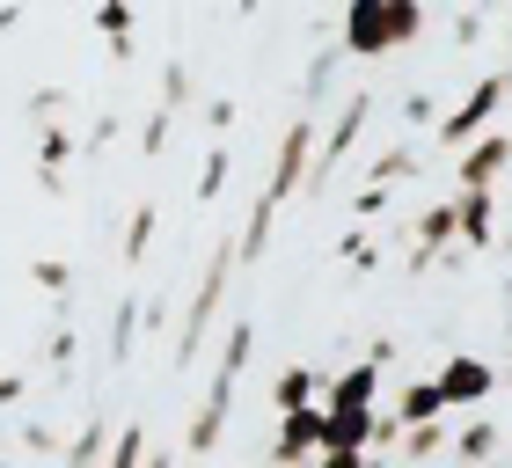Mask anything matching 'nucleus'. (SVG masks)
Here are the masks:
<instances>
[{
  "label": "nucleus",
  "mask_w": 512,
  "mask_h": 468,
  "mask_svg": "<svg viewBox=\"0 0 512 468\" xmlns=\"http://www.w3.org/2000/svg\"><path fill=\"white\" fill-rule=\"evenodd\" d=\"M256 359V322L235 315L220 337V359H213V381H205V403L191 410V425H183V461H213L220 439H227V417H235V388Z\"/></svg>",
  "instance_id": "nucleus-1"
},
{
  "label": "nucleus",
  "mask_w": 512,
  "mask_h": 468,
  "mask_svg": "<svg viewBox=\"0 0 512 468\" xmlns=\"http://www.w3.org/2000/svg\"><path fill=\"white\" fill-rule=\"evenodd\" d=\"M425 30H432L425 0H352V8L337 15V52L344 59H395Z\"/></svg>",
  "instance_id": "nucleus-2"
},
{
  "label": "nucleus",
  "mask_w": 512,
  "mask_h": 468,
  "mask_svg": "<svg viewBox=\"0 0 512 468\" xmlns=\"http://www.w3.org/2000/svg\"><path fill=\"white\" fill-rule=\"evenodd\" d=\"M227 278H235V234L227 242H213V256H205V271H198V286H191V308H183V330H176V373H191L205 359V337H213V322L227 308Z\"/></svg>",
  "instance_id": "nucleus-3"
},
{
  "label": "nucleus",
  "mask_w": 512,
  "mask_h": 468,
  "mask_svg": "<svg viewBox=\"0 0 512 468\" xmlns=\"http://www.w3.org/2000/svg\"><path fill=\"white\" fill-rule=\"evenodd\" d=\"M505 96H512V59H498L491 74H483L461 103H447V117L432 125V139L447 154H461V147H476L483 132H498V110H505Z\"/></svg>",
  "instance_id": "nucleus-4"
},
{
  "label": "nucleus",
  "mask_w": 512,
  "mask_h": 468,
  "mask_svg": "<svg viewBox=\"0 0 512 468\" xmlns=\"http://www.w3.org/2000/svg\"><path fill=\"white\" fill-rule=\"evenodd\" d=\"M366 125H374V88H352V96L337 103V125L315 139V169H308V183H300V191H308V198L330 191V176L344 169V154L359 147V132H366Z\"/></svg>",
  "instance_id": "nucleus-5"
},
{
  "label": "nucleus",
  "mask_w": 512,
  "mask_h": 468,
  "mask_svg": "<svg viewBox=\"0 0 512 468\" xmlns=\"http://www.w3.org/2000/svg\"><path fill=\"white\" fill-rule=\"evenodd\" d=\"M315 139H322V125H315L308 110L286 117V132H278V154H271V176H264V191H256V198H271L278 213H286V205L300 198V183H308V169H315Z\"/></svg>",
  "instance_id": "nucleus-6"
},
{
  "label": "nucleus",
  "mask_w": 512,
  "mask_h": 468,
  "mask_svg": "<svg viewBox=\"0 0 512 468\" xmlns=\"http://www.w3.org/2000/svg\"><path fill=\"white\" fill-rule=\"evenodd\" d=\"M432 388H439V403H447V410H469L476 417L498 395V366L483 359V351H447V366L432 373Z\"/></svg>",
  "instance_id": "nucleus-7"
},
{
  "label": "nucleus",
  "mask_w": 512,
  "mask_h": 468,
  "mask_svg": "<svg viewBox=\"0 0 512 468\" xmlns=\"http://www.w3.org/2000/svg\"><path fill=\"white\" fill-rule=\"evenodd\" d=\"M505 169H512V132H483L476 147L454 154V191H505Z\"/></svg>",
  "instance_id": "nucleus-8"
},
{
  "label": "nucleus",
  "mask_w": 512,
  "mask_h": 468,
  "mask_svg": "<svg viewBox=\"0 0 512 468\" xmlns=\"http://www.w3.org/2000/svg\"><path fill=\"white\" fill-rule=\"evenodd\" d=\"M322 454V403H308V410H286L271 425V447H264V461L271 468H308Z\"/></svg>",
  "instance_id": "nucleus-9"
},
{
  "label": "nucleus",
  "mask_w": 512,
  "mask_h": 468,
  "mask_svg": "<svg viewBox=\"0 0 512 468\" xmlns=\"http://www.w3.org/2000/svg\"><path fill=\"white\" fill-rule=\"evenodd\" d=\"M498 242V191H454V249L483 256Z\"/></svg>",
  "instance_id": "nucleus-10"
},
{
  "label": "nucleus",
  "mask_w": 512,
  "mask_h": 468,
  "mask_svg": "<svg viewBox=\"0 0 512 468\" xmlns=\"http://www.w3.org/2000/svg\"><path fill=\"white\" fill-rule=\"evenodd\" d=\"M322 410H381V366H374V359H352V366L330 381Z\"/></svg>",
  "instance_id": "nucleus-11"
},
{
  "label": "nucleus",
  "mask_w": 512,
  "mask_h": 468,
  "mask_svg": "<svg viewBox=\"0 0 512 468\" xmlns=\"http://www.w3.org/2000/svg\"><path fill=\"white\" fill-rule=\"evenodd\" d=\"M388 417H395V425H403V432H417V425H439V417H447V403H439L432 373H417V381H403V388H395Z\"/></svg>",
  "instance_id": "nucleus-12"
},
{
  "label": "nucleus",
  "mask_w": 512,
  "mask_h": 468,
  "mask_svg": "<svg viewBox=\"0 0 512 468\" xmlns=\"http://www.w3.org/2000/svg\"><path fill=\"white\" fill-rule=\"evenodd\" d=\"M410 249H425V256H447V249H454V198L417 205V220H410Z\"/></svg>",
  "instance_id": "nucleus-13"
},
{
  "label": "nucleus",
  "mask_w": 512,
  "mask_h": 468,
  "mask_svg": "<svg viewBox=\"0 0 512 468\" xmlns=\"http://www.w3.org/2000/svg\"><path fill=\"white\" fill-rule=\"evenodd\" d=\"M110 432H118V425H110L103 410H88V425H81L74 439H66V447H59V468H103V454H110Z\"/></svg>",
  "instance_id": "nucleus-14"
},
{
  "label": "nucleus",
  "mask_w": 512,
  "mask_h": 468,
  "mask_svg": "<svg viewBox=\"0 0 512 468\" xmlns=\"http://www.w3.org/2000/svg\"><path fill=\"white\" fill-rule=\"evenodd\" d=\"M447 454L469 461V468H491L498 461V417H469L461 432H447Z\"/></svg>",
  "instance_id": "nucleus-15"
},
{
  "label": "nucleus",
  "mask_w": 512,
  "mask_h": 468,
  "mask_svg": "<svg viewBox=\"0 0 512 468\" xmlns=\"http://www.w3.org/2000/svg\"><path fill=\"white\" fill-rule=\"evenodd\" d=\"M315 388H322V373L308 359H293V366H278V381H271V410L286 417V410H308L315 403Z\"/></svg>",
  "instance_id": "nucleus-16"
},
{
  "label": "nucleus",
  "mask_w": 512,
  "mask_h": 468,
  "mask_svg": "<svg viewBox=\"0 0 512 468\" xmlns=\"http://www.w3.org/2000/svg\"><path fill=\"white\" fill-rule=\"evenodd\" d=\"M425 461H447V417L395 439V468H425Z\"/></svg>",
  "instance_id": "nucleus-17"
},
{
  "label": "nucleus",
  "mask_w": 512,
  "mask_h": 468,
  "mask_svg": "<svg viewBox=\"0 0 512 468\" xmlns=\"http://www.w3.org/2000/svg\"><path fill=\"white\" fill-rule=\"evenodd\" d=\"M410 169H417V139H403V147H388V154L374 161V169L359 176V191H395V183H403Z\"/></svg>",
  "instance_id": "nucleus-18"
},
{
  "label": "nucleus",
  "mask_w": 512,
  "mask_h": 468,
  "mask_svg": "<svg viewBox=\"0 0 512 468\" xmlns=\"http://www.w3.org/2000/svg\"><path fill=\"white\" fill-rule=\"evenodd\" d=\"M132 344H139V293H125L110 315V366H132Z\"/></svg>",
  "instance_id": "nucleus-19"
},
{
  "label": "nucleus",
  "mask_w": 512,
  "mask_h": 468,
  "mask_svg": "<svg viewBox=\"0 0 512 468\" xmlns=\"http://www.w3.org/2000/svg\"><path fill=\"white\" fill-rule=\"evenodd\" d=\"M66 161H74V132H66L59 117H44V132H37V176H59Z\"/></svg>",
  "instance_id": "nucleus-20"
},
{
  "label": "nucleus",
  "mask_w": 512,
  "mask_h": 468,
  "mask_svg": "<svg viewBox=\"0 0 512 468\" xmlns=\"http://www.w3.org/2000/svg\"><path fill=\"white\" fill-rule=\"evenodd\" d=\"M337 37H322V52L308 59V81H300V103H322V96H330V81H337Z\"/></svg>",
  "instance_id": "nucleus-21"
},
{
  "label": "nucleus",
  "mask_w": 512,
  "mask_h": 468,
  "mask_svg": "<svg viewBox=\"0 0 512 468\" xmlns=\"http://www.w3.org/2000/svg\"><path fill=\"white\" fill-rule=\"evenodd\" d=\"M96 30L118 44V59H125V44H132V30H139V15H132V0H103L96 8Z\"/></svg>",
  "instance_id": "nucleus-22"
},
{
  "label": "nucleus",
  "mask_w": 512,
  "mask_h": 468,
  "mask_svg": "<svg viewBox=\"0 0 512 468\" xmlns=\"http://www.w3.org/2000/svg\"><path fill=\"white\" fill-rule=\"evenodd\" d=\"M227 176H235V154L227 147H205V169H198V205H213L227 191Z\"/></svg>",
  "instance_id": "nucleus-23"
},
{
  "label": "nucleus",
  "mask_w": 512,
  "mask_h": 468,
  "mask_svg": "<svg viewBox=\"0 0 512 468\" xmlns=\"http://www.w3.org/2000/svg\"><path fill=\"white\" fill-rule=\"evenodd\" d=\"M154 220H161L154 198H139V205H132V227H125V264H139V256L154 249Z\"/></svg>",
  "instance_id": "nucleus-24"
},
{
  "label": "nucleus",
  "mask_w": 512,
  "mask_h": 468,
  "mask_svg": "<svg viewBox=\"0 0 512 468\" xmlns=\"http://www.w3.org/2000/svg\"><path fill=\"white\" fill-rule=\"evenodd\" d=\"M139 461H147V425L110 432V454H103V468H139Z\"/></svg>",
  "instance_id": "nucleus-25"
},
{
  "label": "nucleus",
  "mask_w": 512,
  "mask_h": 468,
  "mask_svg": "<svg viewBox=\"0 0 512 468\" xmlns=\"http://www.w3.org/2000/svg\"><path fill=\"white\" fill-rule=\"evenodd\" d=\"M191 88H198V81H191V66L169 59V66H161V103H154V110H169V117H176V103H191Z\"/></svg>",
  "instance_id": "nucleus-26"
},
{
  "label": "nucleus",
  "mask_w": 512,
  "mask_h": 468,
  "mask_svg": "<svg viewBox=\"0 0 512 468\" xmlns=\"http://www.w3.org/2000/svg\"><path fill=\"white\" fill-rule=\"evenodd\" d=\"M337 256H344V264H359V271H374V264H381V242H374V234H359V227H352V234L337 242Z\"/></svg>",
  "instance_id": "nucleus-27"
},
{
  "label": "nucleus",
  "mask_w": 512,
  "mask_h": 468,
  "mask_svg": "<svg viewBox=\"0 0 512 468\" xmlns=\"http://www.w3.org/2000/svg\"><path fill=\"white\" fill-rule=\"evenodd\" d=\"M169 132H176V117H169V110H154L147 125H139V154H147V161H161V147H169Z\"/></svg>",
  "instance_id": "nucleus-28"
},
{
  "label": "nucleus",
  "mask_w": 512,
  "mask_h": 468,
  "mask_svg": "<svg viewBox=\"0 0 512 468\" xmlns=\"http://www.w3.org/2000/svg\"><path fill=\"white\" fill-rule=\"evenodd\" d=\"M30 278H37L44 293H74V264H59V256H37V264H30Z\"/></svg>",
  "instance_id": "nucleus-29"
},
{
  "label": "nucleus",
  "mask_w": 512,
  "mask_h": 468,
  "mask_svg": "<svg viewBox=\"0 0 512 468\" xmlns=\"http://www.w3.org/2000/svg\"><path fill=\"white\" fill-rule=\"evenodd\" d=\"M403 117H410V125H425V132H432L439 117H447V103H439L432 88H417V96H403Z\"/></svg>",
  "instance_id": "nucleus-30"
},
{
  "label": "nucleus",
  "mask_w": 512,
  "mask_h": 468,
  "mask_svg": "<svg viewBox=\"0 0 512 468\" xmlns=\"http://www.w3.org/2000/svg\"><path fill=\"white\" fill-rule=\"evenodd\" d=\"M205 125H213V147H227V132H235V96H213V103H205Z\"/></svg>",
  "instance_id": "nucleus-31"
},
{
  "label": "nucleus",
  "mask_w": 512,
  "mask_h": 468,
  "mask_svg": "<svg viewBox=\"0 0 512 468\" xmlns=\"http://www.w3.org/2000/svg\"><path fill=\"white\" fill-rule=\"evenodd\" d=\"M74 330H52V344H44V366H52V373H74Z\"/></svg>",
  "instance_id": "nucleus-32"
},
{
  "label": "nucleus",
  "mask_w": 512,
  "mask_h": 468,
  "mask_svg": "<svg viewBox=\"0 0 512 468\" xmlns=\"http://www.w3.org/2000/svg\"><path fill=\"white\" fill-rule=\"evenodd\" d=\"M483 30H491V15H483V8H461L454 15V44H476Z\"/></svg>",
  "instance_id": "nucleus-33"
},
{
  "label": "nucleus",
  "mask_w": 512,
  "mask_h": 468,
  "mask_svg": "<svg viewBox=\"0 0 512 468\" xmlns=\"http://www.w3.org/2000/svg\"><path fill=\"white\" fill-rule=\"evenodd\" d=\"M22 447H30V454H59V432L52 425H30V432H22Z\"/></svg>",
  "instance_id": "nucleus-34"
},
{
  "label": "nucleus",
  "mask_w": 512,
  "mask_h": 468,
  "mask_svg": "<svg viewBox=\"0 0 512 468\" xmlns=\"http://www.w3.org/2000/svg\"><path fill=\"white\" fill-rule=\"evenodd\" d=\"M352 213H359V220H381V213H388V191H359Z\"/></svg>",
  "instance_id": "nucleus-35"
},
{
  "label": "nucleus",
  "mask_w": 512,
  "mask_h": 468,
  "mask_svg": "<svg viewBox=\"0 0 512 468\" xmlns=\"http://www.w3.org/2000/svg\"><path fill=\"white\" fill-rule=\"evenodd\" d=\"M22 388H30L22 373H0V410H15V403H22Z\"/></svg>",
  "instance_id": "nucleus-36"
},
{
  "label": "nucleus",
  "mask_w": 512,
  "mask_h": 468,
  "mask_svg": "<svg viewBox=\"0 0 512 468\" xmlns=\"http://www.w3.org/2000/svg\"><path fill=\"white\" fill-rule=\"evenodd\" d=\"M366 359H374V366L388 373V366H395V337H374V344H366Z\"/></svg>",
  "instance_id": "nucleus-37"
},
{
  "label": "nucleus",
  "mask_w": 512,
  "mask_h": 468,
  "mask_svg": "<svg viewBox=\"0 0 512 468\" xmlns=\"http://www.w3.org/2000/svg\"><path fill=\"white\" fill-rule=\"evenodd\" d=\"M308 468H366V454H315Z\"/></svg>",
  "instance_id": "nucleus-38"
},
{
  "label": "nucleus",
  "mask_w": 512,
  "mask_h": 468,
  "mask_svg": "<svg viewBox=\"0 0 512 468\" xmlns=\"http://www.w3.org/2000/svg\"><path fill=\"white\" fill-rule=\"evenodd\" d=\"M139 468H183V454H147Z\"/></svg>",
  "instance_id": "nucleus-39"
},
{
  "label": "nucleus",
  "mask_w": 512,
  "mask_h": 468,
  "mask_svg": "<svg viewBox=\"0 0 512 468\" xmlns=\"http://www.w3.org/2000/svg\"><path fill=\"white\" fill-rule=\"evenodd\" d=\"M498 227H512V183L498 191Z\"/></svg>",
  "instance_id": "nucleus-40"
},
{
  "label": "nucleus",
  "mask_w": 512,
  "mask_h": 468,
  "mask_svg": "<svg viewBox=\"0 0 512 468\" xmlns=\"http://www.w3.org/2000/svg\"><path fill=\"white\" fill-rule=\"evenodd\" d=\"M15 22H22V8H0V30H15Z\"/></svg>",
  "instance_id": "nucleus-41"
},
{
  "label": "nucleus",
  "mask_w": 512,
  "mask_h": 468,
  "mask_svg": "<svg viewBox=\"0 0 512 468\" xmlns=\"http://www.w3.org/2000/svg\"><path fill=\"white\" fill-rule=\"evenodd\" d=\"M498 381H512V359H505V373H498Z\"/></svg>",
  "instance_id": "nucleus-42"
},
{
  "label": "nucleus",
  "mask_w": 512,
  "mask_h": 468,
  "mask_svg": "<svg viewBox=\"0 0 512 468\" xmlns=\"http://www.w3.org/2000/svg\"><path fill=\"white\" fill-rule=\"evenodd\" d=\"M491 468H512V461H505V454H498V461H491Z\"/></svg>",
  "instance_id": "nucleus-43"
},
{
  "label": "nucleus",
  "mask_w": 512,
  "mask_h": 468,
  "mask_svg": "<svg viewBox=\"0 0 512 468\" xmlns=\"http://www.w3.org/2000/svg\"><path fill=\"white\" fill-rule=\"evenodd\" d=\"M0 468H8V461H0Z\"/></svg>",
  "instance_id": "nucleus-44"
}]
</instances>
